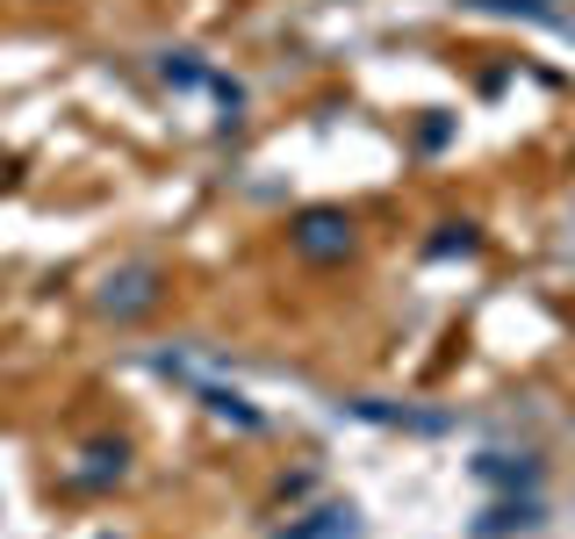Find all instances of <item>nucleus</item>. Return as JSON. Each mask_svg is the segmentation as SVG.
<instances>
[{
  "mask_svg": "<svg viewBox=\"0 0 575 539\" xmlns=\"http://www.w3.org/2000/svg\"><path fill=\"white\" fill-rule=\"evenodd\" d=\"M302 252H346V224L338 216H302Z\"/></svg>",
  "mask_w": 575,
  "mask_h": 539,
  "instance_id": "f257e3e1",
  "label": "nucleus"
}]
</instances>
